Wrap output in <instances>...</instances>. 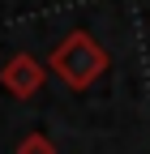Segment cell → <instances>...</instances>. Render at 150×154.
Returning a JSON list of instances; mask_svg holds the SVG:
<instances>
[{
    "mask_svg": "<svg viewBox=\"0 0 150 154\" xmlns=\"http://www.w3.org/2000/svg\"><path fill=\"white\" fill-rule=\"evenodd\" d=\"M52 64L60 69V77H64L69 86H86V82H90V77H95V73H99L107 60L95 51V43H90L86 34H73L69 43L52 56Z\"/></svg>",
    "mask_w": 150,
    "mask_h": 154,
    "instance_id": "obj_1",
    "label": "cell"
},
{
    "mask_svg": "<svg viewBox=\"0 0 150 154\" xmlns=\"http://www.w3.org/2000/svg\"><path fill=\"white\" fill-rule=\"evenodd\" d=\"M39 77H43V69L34 64L30 56H17V60H9V69H5V86L17 90V94H30L34 86H39Z\"/></svg>",
    "mask_w": 150,
    "mask_h": 154,
    "instance_id": "obj_2",
    "label": "cell"
},
{
    "mask_svg": "<svg viewBox=\"0 0 150 154\" xmlns=\"http://www.w3.org/2000/svg\"><path fill=\"white\" fill-rule=\"evenodd\" d=\"M22 154H47V146H43V141H30V146H26Z\"/></svg>",
    "mask_w": 150,
    "mask_h": 154,
    "instance_id": "obj_3",
    "label": "cell"
}]
</instances>
